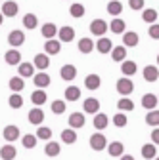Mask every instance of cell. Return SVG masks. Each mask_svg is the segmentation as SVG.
<instances>
[{"label": "cell", "mask_w": 159, "mask_h": 160, "mask_svg": "<svg viewBox=\"0 0 159 160\" xmlns=\"http://www.w3.org/2000/svg\"><path fill=\"white\" fill-rule=\"evenodd\" d=\"M69 13H71L73 17H77V19H79V17H83V15H85V6H83V4H75V2H73V4H71V8H69Z\"/></svg>", "instance_id": "7bdbcfd3"}, {"label": "cell", "mask_w": 159, "mask_h": 160, "mask_svg": "<svg viewBox=\"0 0 159 160\" xmlns=\"http://www.w3.org/2000/svg\"><path fill=\"white\" fill-rule=\"evenodd\" d=\"M36 25H38V19H36L35 13H25V15H23V27H25L27 31L36 29Z\"/></svg>", "instance_id": "836d02e7"}, {"label": "cell", "mask_w": 159, "mask_h": 160, "mask_svg": "<svg viewBox=\"0 0 159 160\" xmlns=\"http://www.w3.org/2000/svg\"><path fill=\"white\" fill-rule=\"evenodd\" d=\"M59 74H62L63 80L71 82V80H75V76H77V67L71 65V63H67V65H63L62 69H59Z\"/></svg>", "instance_id": "5bb4252c"}, {"label": "cell", "mask_w": 159, "mask_h": 160, "mask_svg": "<svg viewBox=\"0 0 159 160\" xmlns=\"http://www.w3.org/2000/svg\"><path fill=\"white\" fill-rule=\"evenodd\" d=\"M8 105L12 109H21L23 107V97H21V93H12L8 97Z\"/></svg>", "instance_id": "8d00e7d4"}, {"label": "cell", "mask_w": 159, "mask_h": 160, "mask_svg": "<svg viewBox=\"0 0 159 160\" xmlns=\"http://www.w3.org/2000/svg\"><path fill=\"white\" fill-rule=\"evenodd\" d=\"M117 107H119V111H132L134 109V103L130 101L129 97H123V99H119V103H117Z\"/></svg>", "instance_id": "ee69618b"}, {"label": "cell", "mask_w": 159, "mask_h": 160, "mask_svg": "<svg viewBox=\"0 0 159 160\" xmlns=\"http://www.w3.org/2000/svg\"><path fill=\"white\" fill-rule=\"evenodd\" d=\"M41 32H42V36H44L46 40H52V38L58 34V27H56L54 23H44L42 29H41Z\"/></svg>", "instance_id": "f1b7e54d"}, {"label": "cell", "mask_w": 159, "mask_h": 160, "mask_svg": "<svg viewBox=\"0 0 159 160\" xmlns=\"http://www.w3.org/2000/svg\"><path fill=\"white\" fill-rule=\"evenodd\" d=\"M157 78H159L157 67H153V65L144 67V80H146V82H157Z\"/></svg>", "instance_id": "44dd1931"}, {"label": "cell", "mask_w": 159, "mask_h": 160, "mask_svg": "<svg viewBox=\"0 0 159 160\" xmlns=\"http://www.w3.org/2000/svg\"><path fill=\"white\" fill-rule=\"evenodd\" d=\"M44 52L46 55H58L59 52H62V44L58 42V40H46V44H44Z\"/></svg>", "instance_id": "ac0fdd59"}, {"label": "cell", "mask_w": 159, "mask_h": 160, "mask_svg": "<svg viewBox=\"0 0 159 160\" xmlns=\"http://www.w3.org/2000/svg\"><path fill=\"white\" fill-rule=\"evenodd\" d=\"M42 120H44V111L41 107H35L29 111V122L35 124V126H41L42 124Z\"/></svg>", "instance_id": "ba28073f"}, {"label": "cell", "mask_w": 159, "mask_h": 160, "mask_svg": "<svg viewBox=\"0 0 159 160\" xmlns=\"http://www.w3.org/2000/svg\"><path fill=\"white\" fill-rule=\"evenodd\" d=\"M157 63H159V55H157Z\"/></svg>", "instance_id": "db71d44e"}, {"label": "cell", "mask_w": 159, "mask_h": 160, "mask_svg": "<svg viewBox=\"0 0 159 160\" xmlns=\"http://www.w3.org/2000/svg\"><path fill=\"white\" fill-rule=\"evenodd\" d=\"M142 156H144L146 160H153V158L157 156V149H155V145H153V143H146V145H142Z\"/></svg>", "instance_id": "1f68e13d"}, {"label": "cell", "mask_w": 159, "mask_h": 160, "mask_svg": "<svg viewBox=\"0 0 159 160\" xmlns=\"http://www.w3.org/2000/svg\"><path fill=\"white\" fill-rule=\"evenodd\" d=\"M33 67H36L41 72H44L50 67V57L46 53H36L35 55V61H33Z\"/></svg>", "instance_id": "277c9868"}, {"label": "cell", "mask_w": 159, "mask_h": 160, "mask_svg": "<svg viewBox=\"0 0 159 160\" xmlns=\"http://www.w3.org/2000/svg\"><path fill=\"white\" fill-rule=\"evenodd\" d=\"M129 6L132 10H144V0H129Z\"/></svg>", "instance_id": "c3c4849f"}, {"label": "cell", "mask_w": 159, "mask_h": 160, "mask_svg": "<svg viewBox=\"0 0 159 160\" xmlns=\"http://www.w3.org/2000/svg\"><path fill=\"white\" fill-rule=\"evenodd\" d=\"M15 156H17V151H15V147L12 143H6L2 149H0V158L2 160H14Z\"/></svg>", "instance_id": "e0dca14e"}, {"label": "cell", "mask_w": 159, "mask_h": 160, "mask_svg": "<svg viewBox=\"0 0 159 160\" xmlns=\"http://www.w3.org/2000/svg\"><path fill=\"white\" fill-rule=\"evenodd\" d=\"M142 19L146 23H155V19H157V12L153 8H146L144 13H142Z\"/></svg>", "instance_id": "b9f144b4"}, {"label": "cell", "mask_w": 159, "mask_h": 160, "mask_svg": "<svg viewBox=\"0 0 159 160\" xmlns=\"http://www.w3.org/2000/svg\"><path fill=\"white\" fill-rule=\"evenodd\" d=\"M94 50V42H92V40L90 38H81V40H79V52H81V53H90Z\"/></svg>", "instance_id": "e575fe53"}, {"label": "cell", "mask_w": 159, "mask_h": 160, "mask_svg": "<svg viewBox=\"0 0 159 160\" xmlns=\"http://www.w3.org/2000/svg\"><path fill=\"white\" fill-rule=\"evenodd\" d=\"M79 97H81V90H79L77 86L65 88V101H77Z\"/></svg>", "instance_id": "74e56055"}, {"label": "cell", "mask_w": 159, "mask_h": 160, "mask_svg": "<svg viewBox=\"0 0 159 160\" xmlns=\"http://www.w3.org/2000/svg\"><path fill=\"white\" fill-rule=\"evenodd\" d=\"M59 152H62V147H59L58 141H48V143H46V147H44V154H46V156L54 158V156H58Z\"/></svg>", "instance_id": "cb8c5ba5"}, {"label": "cell", "mask_w": 159, "mask_h": 160, "mask_svg": "<svg viewBox=\"0 0 159 160\" xmlns=\"http://www.w3.org/2000/svg\"><path fill=\"white\" fill-rule=\"evenodd\" d=\"M107 27H109V31H113L115 34H121V32H125V29H127L125 21H123V19H119V17H115Z\"/></svg>", "instance_id": "4dcf8cb0"}, {"label": "cell", "mask_w": 159, "mask_h": 160, "mask_svg": "<svg viewBox=\"0 0 159 160\" xmlns=\"http://www.w3.org/2000/svg\"><path fill=\"white\" fill-rule=\"evenodd\" d=\"M127 122H129V118H127L123 112H117V114L113 116V124H115L117 128H125V126H127Z\"/></svg>", "instance_id": "bcb514c9"}, {"label": "cell", "mask_w": 159, "mask_h": 160, "mask_svg": "<svg viewBox=\"0 0 159 160\" xmlns=\"http://www.w3.org/2000/svg\"><path fill=\"white\" fill-rule=\"evenodd\" d=\"M33 82H35V86H36L38 90H44V88L50 86V76H48L46 72H38V74L33 76Z\"/></svg>", "instance_id": "9a60e30c"}, {"label": "cell", "mask_w": 159, "mask_h": 160, "mask_svg": "<svg viewBox=\"0 0 159 160\" xmlns=\"http://www.w3.org/2000/svg\"><path fill=\"white\" fill-rule=\"evenodd\" d=\"M65 101H62V99H56V101L52 103V112L54 114H63L65 112Z\"/></svg>", "instance_id": "f6af8a7d"}, {"label": "cell", "mask_w": 159, "mask_h": 160, "mask_svg": "<svg viewBox=\"0 0 159 160\" xmlns=\"http://www.w3.org/2000/svg\"><path fill=\"white\" fill-rule=\"evenodd\" d=\"M8 86H10L12 93H19V92L25 88V82H23V78H21V76H14V78H10Z\"/></svg>", "instance_id": "7402d4cb"}, {"label": "cell", "mask_w": 159, "mask_h": 160, "mask_svg": "<svg viewBox=\"0 0 159 160\" xmlns=\"http://www.w3.org/2000/svg\"><path fill=\"white\" fill-rule=\"evenodd\" d=\"M94 128L96 130H106L107 128V124H109V120H107V116L104 114V112H96V116H94Z\"/></svg>", "instance_id": "484cf974"}, {"label": "cell", "mask_w": 159, "mask_h": 160, "mask_svg": "<svg viewBox=\"0 0 159 160\" xmlns=\"http://www.w3.org/2000/svg\"><path fill=\"white\" fill-rule=\"evenodd\" d=\"M123 151H125V145L121 143V141H113V143H109L107 145V152H109V156H123Z\"/></svg>", "instance_id": "d4e9b609"}, {"label": "cell", "mask_w": 159, "mask_h": 160, "mask_svg": "<svg viewBox=\"0 0 159 160\" xmlns=\"http://www.w3.org/2000/svg\"><path fill=\"white\" fill-rule=\"evenodd\" d=\"M19 12V6L17 2H14V0H8V2L2 4V10H0V13H2L4 17H15Z\"/></svg>", "instance_id": "5b68a950"}, {"label": "cell", "mask_w": 159, "mask_h": 160, "mask_svg": "<svg viewBox=\"0 0 159 160\" xmlns=\"http://www.w3.org/2000/svg\"><path fill=\"white\" fill-rule=\"evenodd\" d=\"M148 34H150V38L159 40V25H157V23H153V25L148 29Z\"/></svg>", "instance_id": "7dc6e473"}, {"label": "cell", "mask_w": 159, "mask_h": 160, "mask_svg": "<svg viewBox=\"0 0 159 160\" xmlns=\"http://www.w3.org/2000/svg\"><path fill=\"white\" fill-rule=\"evenodd\" d=\"M62 141H63V143H67V145L77 143V132H75V130H71V128H65V130L62 132Z\"/></svg>", "instance_id": "f546056e"}, {"label": "cell", "mask_w": 159, "mask_h": 160, "mask_svg": "<svg viewBox=\"0 0 159 160\" xmlns=\"http://www.w3.org/2000/svg\"><path fill=\"white\" fill-rule=\"evenodd\" d=\"M100 84H102V78L98 76V74H88L85 78V86L88 90H98V88H100Z\"/></svg>", "instance_id": "4316f807"}, {"label": "cell", "mask_w": 159, "mask_h": 160, "mask_svg": "<svg viewBox=\"0 0 159 160\" xmlns=\"http://www.w3.org/2000/svg\"><path fill=\"white\" fill-rule=\"evenodd\" d=\"M157 101H159V95H157Z\"/></svg>", "instance_id": "11a10c76"}, {"label": "cell", "mask_w": 159, "mask_h": 160, "mask_svg": "<svg viewBox=\"0 0 159 160\" xmlns=\"http://www.w3.org/2000/svg\"><path fill=\"white\" fill-rule=\"evenodd\" d=\"M36 139H44V141H50V137H52V130L50 128H46V126H38V130H36Z\"/></svg>", "instance_id": "ab89813d"}, {"label": "cell", "mask_w": 159, "mask_h": 160, "mask_svg": "<svg viewBox=\"0 0 159 160\" xmlns=\"http://www.w3.org/2000/svg\"><path fill=\"white\" fill-rule=\"evenodd\" d=\"M90 147H92L94 151H104V149L107 147V139H106V135H102V133H94V135H90Z\"/></svg>", "instance_id": "7a4b0ae2"}, {"label": "cell", "mask_w": 159, "mask_h": 160, "mask_svg": "<svg viewBox=\"0 0 159 160\" xmlns=\"http://www.w3.org/2000/svg\"><path fill=\"white\" fill-rule=\"evenodd\" d=\"M4 59H6L8 65H19V63H21V53H19V50L14 48V50H8L6 52Z\"/></svg>", "instance_id": "ffe728a7"}, {"label": "cell", "mask_w": 159, "mask_h": 160, "mask_svg": "<svg viewBox=\"0 0 159 160\" xmlns=\"http://www.w3.org/2000/svg\"><path fill=\"white\" fill-rule=\"evenodd\" d=\"M146 124L148 126H153V128H159V111L157 109L148 111V114H146Z\"/></svg>", "instance_id": "d590c367"}, {"label": "cell", "mask_w": 159, "mask_h": 160, "mask_svg": "<svg viewBox=\"0 0 159 160\" xmlns=\"http://www.w3.org/2000/svg\"><path fill=\"white\" fill-rule=\"evenodd\" d=\"M153 160H159V156H155V158H153Z\"/></svg>", "instance_id": "f5cc1de1"}, {"label": "cell", "mask_w": 159, "mask_h": 160, "mask_svg": "<svg viewBox=\"0 0 159 160\" xmlns=\"http://www.w3.org/2000/svg\"><path fill=\"white\" fill-rule=\"evenodd\" d=\"M136 63L134 61H130V59H125V61L121 63V71H123V74L127 76V78H130L132 74H136Z\"/></svg>", "instance_id": "603a6c76"}, {"label": "cell", "mask_w": 159, "mask_h": 160, "mask_svg": "<svg viewBox=\"0 0 159 160\" xmlns=\"http://www.w3.org/2000/svg\"><path fill=\"white\" fill-rule=\"evenodd\" d=\"M17 76H21V78L35 76V67H33V63H19V65H17Z\"/></svg>", "instance_id": "2e32d148"}, {"label": "cell", "mask_w": 159, "mask_h": 160, "mask_svg": "<svg viewBox=\"0 0 159 160\" xmlns=\"http://www.w3.org/2000/svg\"><path fill=\"white\" fill-rule=\"evenodd\" d=\"M21 143H23L25 149H35V147H36V135H31V133L23 135V137H21Z\"/></svg>", "instance_id": "60d3db41"}, {"label": "cell", "mask_w": 159, "mask_h": 160, "mask_svg": "<svg viewBox=\"0 0 159 160\" xmlns=\"http://www.w3.org/2000/svg\"><path fill=\"white\" fill-rule=\"evenodd\" d=\"M94 48L100 52V53H111V50H113V42L109 38H106V36H102L98 42L94 44Z\"/></svg>", "instance_id": "8fae6325"}, {"label": "cell", "mask_w": 159, "mask_h": 160, "mask_svg": "<svg viewBox=\"0 0 159 160\" xmlns=\"http://www.w3.org/2000/svg\"><path fill=\"white\" fill-rule=\"evenodd\" d=\"M31 101H33V105H44L46 103V92L44 90H35L31 93Z\"/></svg>", "instance_id": "d6a6232c"}, {"label": "cell", "mask_w": 159, "mask_h": 160, "mask_svg": "<svg viewBox=\"0 0 159 160\" xmlns=\"http://www.w3.org/2000/svg\"><path fill=\"white\" fill-rule=\"evenodd\" d=\"M121 160H134V156H132V154H123Z\"/></svg>", "instance_id": "f907efd6"}, {"label": "cell", "mask_w": 159, "mask_h": 160, "mask_svg": "<svg viewBox=\"0 0 159 160\" xmlns=\"http://www.w3.org/2000/svg\"><path fill=\"white\" fill-rule=\"evenodd\" d=\"M0 2H2V0H0Z\"/></svg>", "instance_id": "9f6ffc18"}, {"label": "cell", "mask_w": 159, "mask_h": 160, "mask_svg": "<svg viewBox=\"0 0 159 160\" xmlns=\"http://www.w3.org/2000/svg\"><path fill=\"white\" fill-rule=\"evenodd\" d=\"M157 95H153V93H144L142 95V107L144 109H148V111H153L155 107H157Z\"/></svg>", "instance_id": "d6986e66"}, {"label": "cell", "mask_w": 159, "mask_h": 160, "mask_svg": "<svg viewBox=\"0 0 159 160\" xmlns=\"http://www.w3.org/2000/svg\"><path fill=\"white\" fill-rule=\"evenodd\" d=\"M125 57H127V48L125 46H115L113 50H111V59H113V61H125Z\"/></svg>", "instance_id": "83f0119b"}, {"label": "cell", "mask_w": 159, "mask_h": 160, "mask_svg": "<svg viewBox=\"0 0 159 160\" xmlns=\"http://www.w3.org/2000/svg\"><path fill=\"white\" fill-rule=\"evenodd\" d=\"M58 38H59V42H71V40L75 38V29L73 27H62V29H58Z\"/></svg>", "instance_id": "30bf717a"}, {"label": "cell", "mask_w": 159, "mask_h": 160, "mask_svg": "<svg viewBox=\"0 0 159 160\" xmlns=\"http://www.w3.org/2000/svg\"><path fill=\"white\" fill-rule=\"evenodd\" d=\"M23 42H25V32H23V31H12V32L8 34V44H10V46L17 48V46H21Z\"/></svg>", "instance_id": "8992f818"}, {"label": "cell", "mask_w": 159, "mask_h": 160, "mask_svg": "<svg viewBox=\"0 0 159 160\" xmlns=\"http://www.w3.org/2000/svg\"><path fill=\"white\" fill-rule=\"evenodd\" d=\"M138 42H140V36H138L134 31H125L123 32V44H125V48H134V46H138Z\"/></svg>", "instance_id": "52a82bcc"}, {"label": "cell", "mask_w": 159, "mask_h": 160, "mask_svg": "<svg viewBox=\"0 0 159 160\" xmlns=\"http://www.w3.org/2000/svg\"><path fill=\"white\" fill-rule=\"evenodd\" d=\"M83 109H85V112H88V114H96L98 111H100V101H98L96 97H88V99H85Z\"/></svg>", "instance_id": "7c38bea8"}, {"label": "cell", "mask_w": 159, "mask_h": 160, "mask_svg": "<svg viewBox=\"0 0 159 160\" xmlns=\"http://www.w3.org/2000/svg\"><path fill=\"white\" fill-rule=\"evenodd\" d=\"M109 27H107V23L104 21V19H94V21L90 23V31H92V34H96V36H104L106 34V31H107Z\"/></svg>", "instance_id": "3957f363"}, {"label": "cell", "mask_w": 159, "mask_h": 160, "mask_svg": "<svg viewBox=\"0 0 159 160\" xmlns=\"http://www.w3.org/2000/svg\"><path fill=\"white\" fill-rule=\"evenodd\" d=\"M121 12H123V4L119 2V0H109V4H107V13L119 15Z\"/></svg>", "instance_id": "f35d334b"}, {"label": "cell", "mask_w": 159, "mask_h": 160, "mask_svg": "<svg viewBox=\"0 0 159 160\" xmlns=\"http://www.w3.org/2000/svg\"><path fill=\"white\" fill-rule=\"evenodd\" d=\"M69 128L71 130H77V128H83L85 126V114L83 112H73V114H69Z\"/></svg>", "instance_id": "4fadbf2b"}, {"label": "cell", "mask_w": 159, "mask_h": 160, "mask_svg": "<svg viewBox=\"0 0 159 160\" xmlns=\"http://www.w3.org/2000/svg\"><path fill=\"white\" fill-rule=\"evenodd\" d=\"M151 143H153V145H159V128H155V130L151 132Z\"/></svg>", "instance_id": "681fc988"}, {"label": "cell", "mask_w": 159, "mask_h": 160, "mask_svg": "<svg viewBox=\"0 0 159 160\" xmlns=\"http://www.w3.org/2000/svg\"><path fill=\"white\" fill-rule=\"evenodd\" d=\"M2 135H4V139H6L8 143H14L15 139H19V128L14 126V124H10V126H6L2 130Z\"/></svg>", "instance_id": "9c48e42d"}, {"label": "cell", "mask_w": 159, "mask_h": 160, "mask_svg": "<svg viewBox=\"0 0 159 160\" xmlns=\"http://www.w3.org/2000/svg\"><path fill=\"white\" fill-rule=\"evenodd\" d=\"M2 23H4V15H2V13H0V25H2Z\"/></svg>", "instance_id": "816d5d0a"}, {"label": "cell", "mask_w": 159, "mask_h": 160, "mask_svg": "<svg viewBox=\"0 0 159 160\" xmlns=\"http://www.w3.org/2000/svg\"><path fill=\"white\" fill-rule=\"evenodd\" d=\"M115 88H117V92L121 93V95H130L132 92H134V84H132V80L130 78H127V76H123V78H119L117 80V84H115Z\"/></svg>", "instance_id": "6da1fadb"}]
</instances>
